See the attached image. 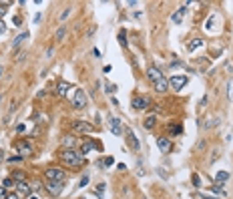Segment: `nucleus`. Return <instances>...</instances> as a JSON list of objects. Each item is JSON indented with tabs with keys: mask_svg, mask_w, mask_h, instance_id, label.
I'll list each match as a JSON object with an SVG mask.
<instances>
[{
	"mask_svg": "<svg viewBox=\"0 0 233 199\" xmlns=\"http://www.w3.org/2000/svg\"><path fill=\"white\" fill-rule=\"evenodd\" d=\"M147 77H149V80L153 83V86L159 93H165L167 89H169V80L165 79V74L161 73L157 66H149V68H147Z\"/></svg>",
	"mask_w": 233,
	"mask_h": 199,
	"instance_id": "1",
	"label": "nucleus"
},
{
	"mask_svg": "<svg viewBox=\"0 0 233 199\" xmlns=\"http://www.w3.org/2000/svg\"><path fill=\"white\" fill-rule=\"evenodd\" d=\"M60 161L64 163V165L68 167H80L87 163V159H85V155L79 151H74V149H64V151L60 153Z\"/></svg>",
	"mask_w": 233,
	"mask_h": 199,
	"instance_id": "2",
	"label": "nucleus"
},
{
	"mask_svg": "<svg viewBox=\"0 0 233 199\" xmlns=\"http://www.w3.org/2000/svg\"><path fill=\"white\" fill-rule=\"evenodd\" d=\"M73 105L76 109H85L88 105V97L82 89H74V95H73Z\"/></svg>",
	"mask_w": 233,
	"mask_h": 199,
	"instance_id": "3",
	"label": "nucleus"
},
{
	"mask_svg": "<svg viewBox=\"0 0 233 199\" xmlns=\"http://www.w3.org/2000/svg\"><path fill=\"white\" fill-rule=\"evenodd\" d=\"M44 175H46V179H48V181H64V179H67L64 171H60V169H54V167H48L46 171H44Z\"/></svg>",
	"mask_w": 233,
	"mask_h": 199,
	"instance_id": "4",
	"label": "nucleus"
},
{
	"mask_svg": "<svg viewBox=\"0 0 233 199\" xmlns=\"http://www.w3.org/2000/svg\"><path fill=\"white\" fill-rule=\"evenodd\" d=\"M46 189H48V193L50 195H60V191L64 189V181H48L46 183Z\"/></svg>",
	"mask_w": 233,
	"mask_h": 199,
	"instance_id": "5",
	"label": "nucleus"
},
{
	"mask_svg": "<svg viewBox=\"0 0 233 199\" xmlns=\"http://www.w3.org/2000/svg\"><path fill=\"white\" fill-rule=\"evenodd\" d=\"M149 105H151V99L145 97V95H139V97H135V99H133V107L137 109V111H143V109H147Z\"/></svg>",
	"mask_w": 233,
	"mask_h": 199,
	"instance_id": "6",
	"label": "nucleus"
},
{
	"mask_svg": "<svg viewBox=\"0 0 233 199\" xmlns=\"http://www.w3.org/2000/svg\"><path fill=\"white\" fill-rule=\"evenodd\" d=\"M187 85V77H183V74H177V77H171V80H169V86H173L175 91H181L183 86Z\"/></svg>",
	"mask_w": 233,
	"mask_h": 199,
	"instance_id": "7",
	"label": "nucleus"
},
{
	"mask_svg": "<svg viewBox=\"0 0 233 199\" xmlns=\"http://www.w3.org/2000/svg\"><path fill=\"white\" fill-rule=\"evenodd\" d=\"M73 129L74 131H80V133H93L94 127L88 125L87 121H73Z\"/></svg>",
	"mask_w": 233,
	"mask_h": 199,
	"instance_id": "8",
	"label": "nucleus"
},
{
	"mask_svg": "<svg viewBox=\"0 0 233 199\" xmlns=\"http://www.w3.org/2000/svg\"><path fill=\"white\" fill-rule=\"evenodd\" d=\"M16 195H20V197H30V185H28L26 181H18V183H16Z\"/></svg>",
	"mask_w": 233,
	"mask_h": 199,
	"instance_id": "9",
	"label": "nucleus"
},
{
	"mask_svg": "<svg viewBox=\"0 0 233 199\" xmlns=\"http://www.w3.org/2000/svg\"><path fill=\"white\" fill-rule=\"evenodd\" d=\"M14 149H16L20 155H30V153H32V147L28 145L26 141H16V143H14Z\"/></svg>",
	"mask_w": 233,
	"mask_h": 199,
	"instance_id": "10",
	"label": "nucleus"
},
{
	"mask_svg": "<svg viewBox=\"0 0 233 199\" xmlns=\"http://www.w3.org/2000/svg\"><path fill=\"white\" fill-rule=\"evenodd\" d=\"M157 145H159V149L163 153H169L171 151V141L167 139V137H159V139H157Z\"/></svg>",
	"mask_w": 233,
	"mask_h": 199,
	"instance_id": "11",
	"label": "nucleus"
},
{
	"mask_svg": "<svg viewBox=\"0 0 233 199\" xmlns=\"http://www.w3.org/2000/svg\"><path fill=\"white\" fill-rule=\"evenodd\" d=\"M111 131L115 133V135H121L123 133V127H121V119H117V117H111Z\"/></svg>",
	"mask_w": 233,
	"mask_h": 199,
	"instance_id": "12",
	"label": "nucleus"
},
{
	"mask_svg": "<svg viewBox=\"0 0 233 199\" xmlns=\"http://www.w3.org/2000/svg\"><path fill=\"white\" fill-rule=\"evenodd\" d=\"M73 86L68 85V83H58V89H56V93L60 95V97H68V91H70Z\"/></svg>",
	"mask_w": 233,
	"mask_h": 199,
	"instance_id": "13",
	"label": "nucleus"
},
{
	"mask_svg": "<svg viewBox=\"0 0 233 199\" xmlns=\"http://www.w3.org/2000/svg\"><path fill=\"white\" fill-rule=\"evenodd\" d=\"M127 141H129V145L133 147L135 151H139V141H137V137H135V133H133V131L127 133Z\"/></svg>",
	"mask_w": 233,
	"mask_h": 199,
	"instance_id": "14",
	"label": "nucleus"
},
{
	"mask_svg": "<svg viewBox=\"0 0 233 199\" xmlns=\"http://www.w3.org/2000/svg\"><path fill=\"white\" fill-rule=\"evenodd\" d=\"M183 16H185V8H179L177 12L171 16V20H173L175 24H181V20H183Z\"/></svg>",
	"mask_w": 233,
	"mask_h": 199,
	"instance_id": "15",
	"label": "nucleus"
},
{
	"mask_svg": "<svg viewBox=\"0 0 233 199\" xmlns=\"http://www.w3.org/2000/svg\"><path fill=\"white\" fill-rule=\"evenodd\" d=\"M93 149H97V145H94L93 141H87V143H82V147H80V153L85 155V153H88V151H93Z\"/></svg>",
	"mask_w": 233,
	"mask_h": 199,
	"instance_id": "16",
	"label": "nucleus"
},
{
	"mask_svg": "<svg viewBox=\"0 0 233 199\" xmlns=\"http://www.w3.org/2000/svg\"><path fill=\"white\" fill-rule=\"evenodd\" d=\"M215 179H217V183H223V181L229 179V173H227V171H219L217 175H215Z\"/></svg>",
	"mask_w": 233,
	"mask_h": 199,
	"instance_id": "17",
	"label": "nucleus"
},
{
	"mask_svg": "<svg viewBox=\"0 0 233 199\" xmlns=\"http://www.w3.org/2000/svg\"><path fill=\"white\" fill-rule=\"evenodd\" d=\"M24 38H28V32H20L18 36H16V38H14V42H12V47H18L20 42H22V40Z\"/></svg>",
	"mask_w": 233,
	"mask_h": 199,
	"instance_id": "18",
	"label": "nucleus"
},
{
	"mask_svg": "<svg viewBox=\"0 0 233 199\" xmlns=\"http://www.w3.org/2000/svg\"><path fill=\"white\" fill-rule=\"evenodd\" d=\"M119 42H121V47H123V48H127V34H125V30H121V32H119Z\"/></svg>",
	"mask_w": 233,
	"mask_h": 199,
	"instance_id": "19",
	"label": "nucleus"
},
{
	"mask_svg": "<svg viewBox=\"0 0 233 199\" xmlns=\"http://www.w3.org/2000/svg\"><path fill=\"white\" fill-rule=\"evenodd\" d=\"M64 32H67V28L60 26L58 30H56V34H54V38H56V40H62V38H64Z\"/></svg>",
	"mask_w": 233,
	"mask_h": 199,
	"instance_id": "20",
	"label": "nucleus"
},
{
	"mask_svg": "<svg viewBox=\"0 0 233 199\" xmlns=\"http://www.w3.org/2000/svg\"><path fill=\"white\" fill-rule=\"evenodd\" d=\"M143 125H145L147 129H153V127H155V117H147Z\"/></svg>",
	"mask_w": 233,
	"mask_h": 199,
	"instance_id": "21",
	"label": "nucleus"
},
{
	"mask_svg": "<svg viewBox=\"0 0 233 199\" xmlns=\"http://www.w3.org/2000/svg\"><path fill=\"white\" fill-rule=\"evenodd\" d=\"M203 44V40H199V38H195L191 44H189V50H193V48H197V47H201Z\"/></svg>",
	"mask_w": 233,
	"mask_h": 199,
	"instance_id": "22",
	"label": "nucleus"
},
{
	"mask_svg": "<svg viewBox=\"0 0 233 199\" xmlns=\"http://www.w3.org/2000/svg\"><path fill=\"white\" fill-rule=\"evenodd\" d=\"M62 145H64V147L68 145V149H70V147L74 145V139H73V137H67V139H62Z\"/></svg>",
	"mask_w": 233,
	"mask_h": 199,
	"instance_id": "23",
	"label": "nucleus"
},
{
	"mask_svg": "<svg viewBox=\"0 0 233 199\" xmlns=\"http://www.w3.org/2000/svg\"><path fill=\"white\" fill-rule=\"evenodd\" d=\"M14 185V181L10 179V177H6V179L2 181V187H4V189H8V187H12Z\"/></svg>",
	"mask_w": 233,
	"mask_h": 199,
	"instance_id": "24",
	"label": "nucleus"
},
{
	"mask_svg": "<svg viewBox=\"0 0 233 199\" xmlns=\"http://www.w3.org/2000/svg\"><path fill=\"white\" fill-rule=\"evenodd\" d=\"M14 179L22 181V179H24V173H22V171H16V173H14Z\"/></svg>",
	"mask_w": 233,
	"mask_h": 199,
	"instance_id": "25",
	"label": "nucleus"
},
{
	"mask_svg": "<svg viewBox=\"0 0 233 199\" xmlns=\"http://www.w3.org/2000/svg\"><path fill=\"white\" fill-rule=\"evenodd\" d=\"M6 197H8L6 189H4V187H0V199H6Z\"/></svg>",
	"mask_w": 233,
	"mask_h": 199,
	"instance_id": "26",
	"label": "nucleus"
},
{
	"mask_svg": "<svg viewBox=\"0 0 233 199\" xmlns=\"http://www.w3.org/2000/svg\"><path fill=\"white\" fill-rule=\"evenodd\" d=\"M6 32V24H4V20H0V34Z\"/></svg>",
	"mask_w": 233,
	"mask_h": 199,
	"instance_id": "27",
	"label": "nucleus"
},
{
	"mask_svg": "<svg viewBox=\"0 0 233 199\" xmlns=\"http://www.w3.org/2000/svg\"><path fill=\"white\" fill-rule=\"evenodd\" d=\"M169 131H171V133H181V131H183V129H181V127H169Z\"/></svg>",
	"mask_w": 233,
	"mask_h": 199,
	"instance_id": "28",
	"label": "nucleus"
},
{
	"mask_svg": "<svg viewBox=\"0 0 233 199\" xmlns=\"http://www.w3.org/2000/svg\"><path fill=\"white\" fill-rule=\"evenodd\" d=\"M103 191H105V185H103V183H100V185L97 187V195H103Z\"/></svg>",
	"mask_w": 233,
	"mask_h": 199,
	"instance_id": "29",
	"label": "nucleus"
},
{
	"mask_svg": "<svg viewBox=\"0 0 233 199\" xmlns=\"http://www.w3.org/2000/svg\"><path fill=\"white\" fill-rule=\"evenodd\" d=\"M113 165V157H107V159H105V167H111Z\"/></svg>",
	"mask_w": 233,
	"mask_h": 199,
	"instance_id": "30",
	"label": "nucleus"
},
{
	"mask_svg": "<svg viewBox=\"0 0 233 199\" xmlns=\"http://www.w3.org/2000/svg\"><path fill=\"white\" fill-rule=\"evenodd\" d=\"M4 14H6V6H4V4H2V6H0V18H2V16H4Z\"/></svg>",
	"mask_w": 233,
	"mask_h": 199,
	"instance_id": "31",
	"label": "nucleus"
},
{
	"mask_svg": "<svg viewBox=\"0 0 233 199\" xmlns=\"http://www.w3.org/2000/svg\"><path fill=\"white\" fill-rule=\"evenodd\" d=\"M88 183V177H82V179H80V187H85Z\"/></svg>",
	"mask_w": 233,
	"mask_h": 199,
	"instance_id": "32",
	"label": "nucleus"
},
{
	"mask_svg": "<svg viewBox=\"0 0 233 199\" xmlns=\"http://www.w3.org/2000/svg\"><path fill=\"white\" fill-rule=\"evenodd\" d=\"M6 199H22V197H20V195H16V193H12V195H8Z\"/></svg>",
	"mask_w": 233,
	"mask_h": 199,
	"instance_id": "33",
	"label": "nucleus"
},
{
	"mask_svg": "<svg viewBox=\"0 0 233 199\" xmlns=\"http://www.w3.org/2000/svg\"><path fill=\"white\" fill-rule=\"evenodd\" d=\"M115 89H117V86H115V85H107V91H109V93H113Z\"/></svg>",
	"mask_w": 233,
	"mask_h": 199,
	"instance_id": "34",
	"label": "nucleus"
},
{
	"mask_svg": "<svg viewBox=\"0 0 233 199\" xmlns=\"http://www.w3.org/2000/svg\"><path fill=\"white\" fill-rule=\"evenodd\" d=\"M4 159V151H2V149H0V161Z\"/></svg>",
	"mask_w": 233,
	"mask_h": 199,
	"instance_id": "35",
	"label": "nucleus"
},
{
	"mask_svg": "<svg viewBox=\"0 0 233 199\" xmlns=\"http://www.w3.org/2000/svg\"><path fill=\"white\" fill-rule=\"evenodd\" d=\"M28 199H40V197H38V195H30Z\"/></svg>",
	"mask_w": 233,
	"mask_h": 199,
	"instance_id": "36",
	"label": "nucleus"
},
{
	"mask_svg": "<svg viewBox=\"0 0 233 199\" xmlns=\"http://www.w3.org/2000/svg\"><path fill=\"white\" fill-rule=\"evenodd\" d=\"M2 73H4V68H2V66H0V77H2Z\"/></svg>",
	"mask_w": 233,
	"mask_h": 199,
	"instance_id": "37",
	"label": "nucleus"
}]
</instances>
